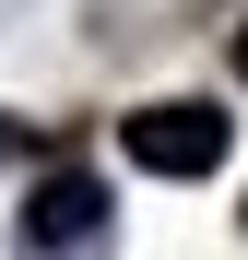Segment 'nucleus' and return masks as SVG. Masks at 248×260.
<instances>
[{"instance_id":"7ed1b4c3","label":"nucleus","mask_w":248,"mask_h":260,"mask_svg":"<svg viewBox=\"0 0 248 260\" xmlns=\"http://www.w3.org/2000/svg\"><path fill=\"white\" fill-rule=\"evenodd\" d=\"M236 83H248V24H236Z\"/></svg>"},{"instance_id":"f03ea898","label":"nucleus","mask_w":248,"mask_h":260,"mask_svg":"<svg viewBox=\"0 0 248 260\" xmlns=\"http://www.w3.org/2000/svg\"><path fill=\"white\" fill-rule=\"evenodd\" d=\"M24 260H107V178L95 166H48L24 189Z\"/></svg>"},{"instance_id":"f257e3e1","label":"nucleus","mask_w":248,"mask_h":260,"mask_svg":"<svg viewBox=\"0 0 248 260\" xmlns=\"http://www.w3.org/2000/svg\"><path fill=\"white\" fill-rule=\"evenodd\" d=\"M118 142H130L142 178H213L225 166V107L213 95H154V107L118 118Z\"/></svg>"}]
</instances>
